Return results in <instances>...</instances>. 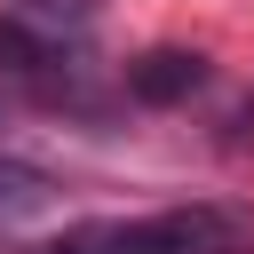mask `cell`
I'll return each mask as SVG.
<instances>
[{"label":"cell","mask_w":254,"mask_h":254,"mask_svg":"<svg viewBox=\"0 0 254 254\" xmlns=\"http://www.w3.org/2000/svg\"><path fill=\"white\" fill-rule=\"evenodd\" d=\"M198 79H206V56H190V48H151L127 64L135 103H183V95H198Z\"/></svg>","instance_id":"cell-3"},{"label":"cell","mask_w":254,"mask_h":254,"mask_svg":"<svg viewBox=\"0 0 254 254\" xmlns=\"http://www.w3.org/2000/svg\"><path fill=\"white\" fill-rule=\"evenodd\" d=\"M254 222L230 206H175L151 222H87L48 254H246Z\"/></svg>","instance_id":"cell-1"},{"label":"cell","mask_w":254,"mask_h":254,"mask_svg":"<svg viewBox=\"0 0 254 254\" xmlns=\"http://www.w3.org/2000/svg\"><path fill=\"white\" fill-rule=\"evenodd\" d=\"M0 16H16L48 56H64V64H79V40L95 32V16H103V0H8Z\"/></svg>","instance_id":"cell-2"},{"label":"cell","mask_w":254,"mask_h":254,"mask_svg":"<svg viewBox=\"0 0 254 254\" xmlns=\"http://www.w3.org/2000/svg\"><path fill=\"white\" fill-rule=\"evenodd\" d=\"M48 206V175L40 167H0V214H40Z\"/></svg>","instance_id":"cell-4"}]
</instances>
